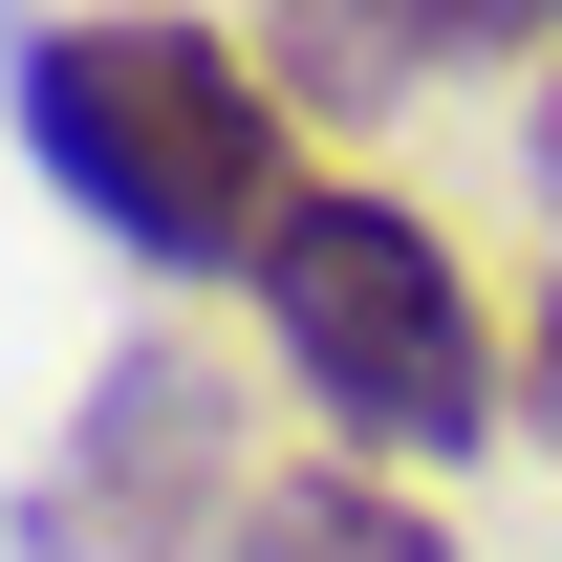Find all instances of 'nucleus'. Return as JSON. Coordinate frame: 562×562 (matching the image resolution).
I'll return each mask as SVG.
<instances>
[{
    "label": "nucleus",
    "instance_id": "1",
    "mask_svg": "<svg viewBox=\"0 0 562 562\" xmlns=\"http://www.w3.org/2000/svg\"><path fill=\"white\" fill-rule=\"evenodd\" d=\"M22 151L151 281H260L281 195H303L281 66L238 22H195V0H66V22H22Z\"/></svg>",
    "mask_w": 562,
    "mask_h": 562
},
{
    "label": "nucleus",
    "instance_id": "2",
    "mask_svg": "<svg viewBox=\"0 0 562 562\" xmlns=\"http://www.w3.org/2000/svg\"><path fill=\"white\" fill-rule=\"evenodd\" d=\"M260 347H281V390L325 412V454H390V476H412V454L454 476V454L519 412V347H497L476 260H454L412 195H368V173H303V195H281Z\"/></svg>",
    "mask_w": 562,
    "mask_h": 562
},
{
    "label": "nucleus",
    "instance_id": "3",
    "mask_svg": "<svg viewBox=\"0 0 562 562\" xmlns=\"http://www.w3.org/2000/svg\"><path fill=\"white\" fill-rule=\"evenodd\" d=\"M238 497H260V454L216 412V368L131 347L87 390V432L44 454V497H22V562H238Z\"/></svg>",
    "mask_w": 562,
    "mask_h": 562
},
{
    "label": "nucleus",
    "instance_id": "4",
    "mask_svg": "<svg viewBox=\"0 0 562 562\" xmlns=\"http://www.w3.org/2000/svg\"><path fill=\"white\" fill-rule=\"evenodd\" d=\"M325 87H432V66H519L562 44V0H281Z\"/></svg>",
    "mask_w": 562,
    "mask_h": 562
},
{
    "label": "nucleus",
    "instance_id": "5",
    "mask_svg": "<svg viewBox=\"0 0 562 562\" xmlns=\"http://www.w3.org/2000/svg\"><path fill=\"white\" fill-rule=\"evenodd\" d=\"M238 562H454V519H432L390 454H303V476L238 497Z\"/></svg>",
    "mask_w": 562,
    "mask_h": 562
},
{
    "label": "nucleus",
    "instance_id": "6",
    "mask_svg": "<svg viewBox=\"0 0 562 562\" xmlns=\"http://www.w3.org/2000/svg\"><path fill=\"white\" fill-rule=\"evenodd\" d=\"M519 412L562 432V260H541V303H519Z\"/></svg>",
    "mask_w": 562,
    "mask_h": 562
},
{
    "label": "nucleus",
    "instance_id": "7",
    "mask_svg": "<svg viewBox=\"0 0 562 562\" xmlns=\"http://www.w3.org/2000/svg\"><path fill=\"white\" fill-rule=\"evenodd\" d=\"M541 195H562V66H541Z\"/></svg>",
    "mask_w": 562,
    "mask_h": 562
}]
</instances>
